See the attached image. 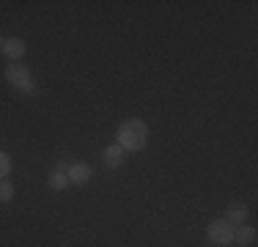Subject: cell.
Returning <instances> with one entry per match:
<instances>
[{
  "instance_id": "cell-1",
  "label": "cell",
  "mask_w": 258,
  "mask_h": 247,
  "mask_svg": "<svg viewBox=\"0 0 258 247\" xmlns=\"http://www.w3.org/2000/svg\"><path fill=\"white\" fill-rule=\"evenodd\" d=\"M115 138H118V146L124 151H140V148H146V143H149V127L140 118H126L118 127Z\"/></svg>"
},
{
  "instance_id": "cell-2",
  "label": "cell",
  "mask_w": 258,
  "mask_h": 247,
  "mask_svg": "<svg viewBox=\"0 0 258 247\" xmlns=\"http://www.w3.org/2000/svg\"><path fill=\"white\" fill-rule=\"evenodd\" d=\"M3 77H6V83H9L11 88L22 91V94H33V91H36L33 77H30V69H25V66H20V64L6 66V69H3Z\"/></svg>"
},
{
  "instance_id": "cell-3",
  "label": "cell",
  "mask_w": 258,
  "mask_h": 247,
  "mask_svg": "<svg viewBox=\"0 0 258 247\" xmlns=\"http://www.w3.org/2000/svg\"><path fill=\"white\" fill-rule=\"evenodd\" d=\"M206 236H209V242L225 247V244L233 242V225H228L225 220H212L206 228Z\"/></svg>"
},
{
  "instance_id": "cell-4",
  "label": "cell",
  "mask_w": 258,
  "mask_h": 247,
  "mask_svg": "<svg viewBox=\"0 0 258 247\" xmlns=\"http://www.w3.org/2000/svg\"><path fill=\"white\" fill-rule=\"evenodd\" d=\"M25 52H28V47H25V41H22L20 36H11V39L3 41V55L9 60H22Z\"/></svg>"
},
{
  "instance_id": "cell-5",
  "label": "cell",
  "mask_w": 258,
  "mask_h": 247,
  "mask_svg": "<svg viewBox=\"0 0 258 247\" xmlns=\"http://www.w3.org/2000/svg\"><path fill=\"white\" fill-rule=\"evenodd\" d=\"M66 176H69V184H88L91 176H94V170H91V165H85V162H75V165H69Z\"/></svg>"
},
{
  "instance_id": "cell-6",
  "label": "cell",
  "mask_w": 258,
  "mask_h": 247,
  "mask_svg": "<svg viewBox=\"0 0 258 247\" xmlns=\"http://www.w3.org/2000/svg\"><path fill=\"white\" fill-rule=\"evenodd\" d=\"M223 220L228 222V225H233V228L244 225V222H247V209H244V203H231Z\"/></svg>"
},
{
  "instance_id": "cell-7",
  "label": "cell",
  "mask_w": 258,
  "mask_h": 247,
  "mask_svg": "<svg viewBox=\"0 0 258 247\" xmlns=\"http://www.w3.org/2000/svg\"><path fill=\"white\" fill-rule=\"evenodd\" d=\"M255 228L253 225H239V228H233V242H239L242 247H250V244H255Z\"/></svg>"
},
{
  "instance_id": "cell-8",
  "label": "cell",
  "mask_w": 258,
  "mask_h": 247,
  "mask_svg": "<svg viewBox=\"0 0 258 247\" xmlns=\"http://www.w3.org/2000/svg\"><path fill=\"white\" fill-rule=\"evenodd\" d=\"M102 159H104V165H107V168H118L121 162H124V148H121L118 143L115 146H107L102 151Z\"/></svg>"
},
{
  "instance_id": "cell-9",
  "label": "cell",
  "mask_w": 258,
  "mask_h": 247,
  "mask_svg": "<svg viewBox=\"0 0 258 247\" xmlns=\"http://www.w3.org/2000/svg\"><path fill=\"white\" fill-rule=\"evenodd\" d=\"M47 184H50V190L60 193V190H66V184H69V176H66V170H52L50 178H47Z\"/></svg>"
},
{
  "instance_id": "cell-10",
  "label": "cell",
  "mask_w": 258,
  "mask_h": 247,
  "mask_svg": "<svg viewBox=\"0 0 258 247\" xmlns=\"http://www.w3.org/2000/svg\"><path fill=\"white\" fill-rule=\"evenodd\" d=\"M11 198H14V184L3 178V181H0V203H9Z\"/></svg>"
},
{
  "instance_id": "cell-11",
  "label": "cell",
  "mask_w": 258,
  "mask_h": 247,
  "mask_svg": "<svg viewBox=\"0 0 258 247\" xmlns=\"http://www.w3.org/2000/svg\"><path fill=\"white\" fill-rule=\"evenodd\" d=\"M9 170H11V157L6 151H0V181L9 176Z\"/></svg>"
},
{
  "instance_id": "cell-12",
  "label": "cell",
  "mask_w": 258,
  "mask_h": 247,
  "mask_svg": "<svg viewBox=\"0 0 258 247\" xmlns=\"http://www.w3.org/2000/svg\"><path fill=\"white\" fill-rule=\"evenodd\" d=\"M3 41H6V39H3V36H0V52H3Z\"/></svg>"
}]
</instances>
